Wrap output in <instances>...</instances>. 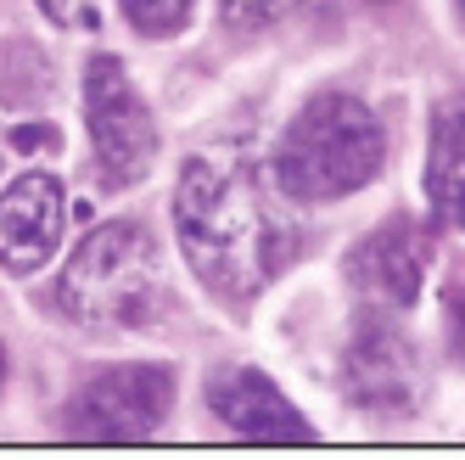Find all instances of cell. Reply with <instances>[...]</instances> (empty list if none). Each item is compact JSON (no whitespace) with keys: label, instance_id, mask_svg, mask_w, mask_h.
I'll return each mask as SVG.
<instances>
[{"label":"cell","instance_id":"6da1fadb","mask_svg":"<svg viewBox=\"0 0 465 460\" xmlns=\"http://www.w3.org/2000/svg\"><path fill=\"white\" fill-rule=\"evenodd\" d=\"M174 230L196 281L224 304L258 298L292 265L297 242L242 152H203L185 163L174 191Z\"/></svg>","mask_w":465,"mask_h":460},{"label":"cell","instance_id":"7a4b0ae2","mask_svg":"<svg viewBox=\"0 0 465 460\" xmlns=\"http://www.w3.org/2000/svg\"><path fill=\"white\" fill-rule=\"evenodd\" d=\"M381 157H387L381 118L359 95L325 90L303 102V113L275 141V180L297 203H331V196L371 185L381 175Z\"/></svg>","mask_w":465,"mask_h":460},{"label":"cell","instance_id":"3957f363","mask_svg":"<svg viewBox=\"0 0 465 460\" xmlns=\"http://www.w3.org/2000/svg\"><path fill=\"white\" fill-rule=\"evenodd\" d=\"M163 258L152 230L141 225H102L95 236L68 258L56 281V298L90 332H135L152 315H163Z\"/></svg>","mask_w":465,"mask_h":460},{"label":"cell","instance_id":"277c9868","mask_svg":"<svg viewBox=\"0 0 465 460\" xmlns=\"http://www.w3.org/2000/svg\"><path fill=\"white\" fill-rule=\"evenodd\" d=\"M84 124H90V146H95V175H102L107 191L135 185L152 169L157 124L141 102V90L129 85L118 56H90V68H84Z\"/></svg>","mask_w":465,"mask_h":460},{"label":"cell","instance_id":"5b68a950","mask_svg":"<svg viewBox=\"0 0 465 460\" xmlns=\"http://www.w3.org/2000/svg\"><path fill=\"white\" fill-rule=\"evenodd\" d=\"M174 405V371L169 365H113L90 376L74 405H68V433L74 438H152Z\"/></svg>","mask_w":465,"mask_h":460},{"label":"cell","instance_id":"8992f818","mask_svg":"<svg viewBox=\"0 0 465 460\" xmlns=\"http://www.w3.org/2000/svg\"><path fill=\"white\" fill-rule=\"evenodd\" d=\"M342 376H348V393L353 405L376 410V415H404L420 393V371H415V348L404 343L398 325H387L381 315L359 320L353 337H348V354H342Z\"/></svg>","mask_w":465,"mask_h":460},{"label":"cell","instance_id":"52a82bcc","mask_svg":"<svg viewBox=\"0 0 465 460\" xmlns=\"http://www.w3.org/2000/svg\"><path fill=\"white\" fill-rule=\"evenodd\" d=\"M68 208H62V185L51 175H17L0 196V270L28 275L62 247Z\"/></svg>","mask_w":465,"mask_h":460},{"label":"cell","instance_id":"ba28073f","mask_svg":"<svg viewBox=\"0 0 465 460\" xmlns=\"http://www.w3.org/2000/svg\"><path fill=\"white\" fill-rule=\"evenodd\" d=\"M426 258H431L426 253V230L415 219H387L381 230H371V236L353 247L348 275L376 309H410L420 298Z\"/></svg>","mask_w":465,"mask_h":460},{"label":"cell","instance_id":"9c48e42d","mask_svg":"<svg viewBox=\"0 0 465 460\" xmlns=\"http://www.w3.org/2000/svg\"><path fill=\"white\" fill-rule=\"evenodd\" d=\"M208 405L213 415L230 426L236 438H263V444H303L309 438V421L286 405V393L263 376V371H219L208 387Z\"/></svg>","mask_w":465,"mask_h":460},{"label":"cell","instance_id":"30bf717a","mask_svg":"<svg viewBox=\"0 0 465 460\" xmlns=\"http://www.w3.org/2000/svg\"><path fill=\"white\" fill-rule=\"evenodd\" d=\"M426 191L443 219L465 230V107H443L431 118V157H426Z\"/></svg>","mask_w":465,"mask_h":460},{"label":"cell","instance_id":"8fae6325","mask_svg":"<svg viewBox=\"0 0 465 460\" xmlns=\"http://www.w3.org/2000/svg\"><path fill=\"white\" fill-rule=\"evenodd\" d=\"M124 12L129 23L141 28V35H180L185 17H191V0H124Z\"/></svg>","mask_w":465,"mask_h":460},{"label":"cell","instance_id":"7c38bea8","mask_svg":"<svg viewBox=\"0 0 465 460\" xmlns=\"http://www.w3.org/2000/svg\"><path fill=\"white\" fill-rule=\"evenodd\" d=\"M219 6H224V23H236V28H258V23L281 17L292 0H219Z\"/></svg>","mask_w":465,"mask_h":460},{"label":"cell","instance_id":"4fadbf2b","mask_svg":"<svg viewBox=\"0 0 465 460\" xmlns=\"http://www.w3.org/2000/svg\"><path fill=\"white\" fill-rule=\"evenodd\" d=\"M443 315H449V337H454V354L465 359V281L449 292V304H443Z\"/></svg>","mask_w":465,"mask_h":460},{"label":"cell","instance_id":"5bb4252c","mask_svg":"<svg viewBox=\"0 0 465 460\" xmlns=\"http://www.w3.org/2000/svg\"><path fill=\"white\" fill-rule=\"evenodd\" d=\"M40 6H45L56 23H68V17H84V28H90V12H84V0H40Z\"/></svg>","mask_w":465,"mask_h":460},{"label":"cell","instance_id":"9a60e30c","mask_svg":"<svg viewBox=\"0 0 465 460\" xmlns=\"http://www.w3.org/2000/svg\"><path fill=\"white\" fill-rule=\"evenodd\" d=\"M0 382H6V348H0Z\"/></svg>","mask_w":465,"mask_h":460},{"label":"cell","instance_id":"2e32d148","mask_svg":"<svg viewBox=\"0 0 465 460\" xmlns=\"http://www.w3.org/2000/svg\"><path fill=\"white\" fill-rule=\"evenodd\" d=\"M454 6H460V23H465V0H454Z\"/></svg>","mask_w":465,"mask_h":460}]
</instances>
